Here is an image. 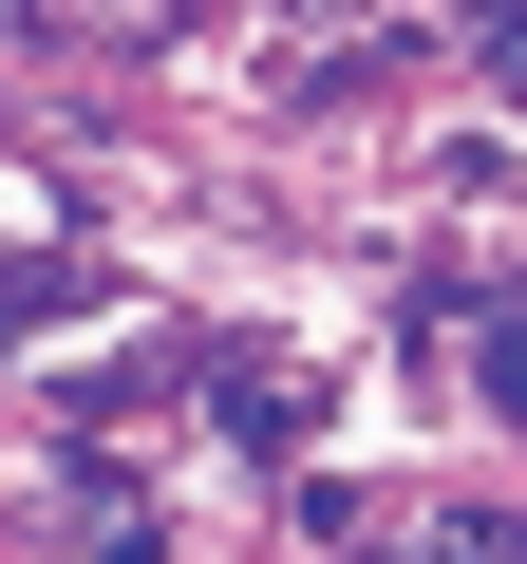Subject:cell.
Here are the masks:
<instances>
[{"instance_id": "obj_1", "label": "cell", "mask_w": 527, "mask_h": 564, "mask_svg": "<svg viewBox=\"0 0 527 564\" xmlns=\"http://www.w3.org/2000/svg\"><path fill=\"white\" fill-rule=\"evenodd\" d=\"M207 395H226V433H245V452H302V377H283V358H245V339H226V358H207Z\"/></svg>"}, {"instance_id": "obj_2", "label": "cell", "mask_w": 527, "mask_h": 564, "mask_svg": "<svg viewBox=\"0 0 527 564\" xmlns=\"http://www.w3.org/2000/svg\"><path fill=\"white\" fill-rule=\"evenodd\" d=\"M471 76H490V95H527V0H471Z\"/></svg>"}, {"instance_id": "obj_3", "label": "cell", "mask_w": 527, "mask_h": 564, "mask_svg": "<svg viewBox=\"0 0 527 564\" xmlns=\"http://www.w3.org/2000/svg\"><path fill=\"white\" fill-rule=\"evenodd\" d=\"M471 377H490V414H527V302H508V321L471 339Z\"/></svg>"}]
</instances>
